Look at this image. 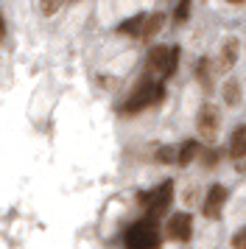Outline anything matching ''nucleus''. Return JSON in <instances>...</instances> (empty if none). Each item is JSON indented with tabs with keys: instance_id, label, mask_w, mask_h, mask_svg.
Returning <instances> with one entry per match:
<instances>
[{
	"instance_id": "3",
	"label": "nucleus",
	"mask_w": 246,
	"mask_h": 249,
	"mask_svg": "<svg viewBox=\"0 0 246 249\" xmlns=\"http://www.w3.org/2000/svg\"><path fill=\"white\" fill-rule=\"evenodd\" d=\"M171 199H174V182L165 179L162 185H157L151 193H143V196H140V204L145 207L148 218H159L162 213H168Z\"/></svg>"
},
{
	"instance_id": "10",
	"label": "nucleus",
	"mask_w": 246,
	"mask_h": 249,
	"mask_svg": "<svg viewBox=\"0 0 246 249\" xmlns=\"http://www.w3.org/2000/svg\"><path fill=\"white\" fill-rule=\"evenodd\" d=\"M162 25H165V14H162V12L145 14V23H143L140 36H143V39H151V36H157L159 31H162Z\"/></svg>"
},
{
	"instance_id": "18",
	"label": "nucleus",
	"mask_w": 246,
	"mask_h": 249,
	"mask_svg": "<svg viewBox=\"0 0 246 249\" xmlns=\"http://www.w3.org/2000/svg\"><path fill=\"white\" fill-rule=\"evenodd\" d=\"M188 14H190V0H179L176 12H174V20L182 23V20H188Z\"/></svg>"
},
{
	"instance_id": "15",
	"label": "nucleus",
	"mask_w": 246,
	"mask_h": 249,
	"mask_svg": "<svg viewBox=\"0 0 246 249\" xmlns=\"http://www.w3.org/2000/svg\"><path fill=\"white\" fill-rule=\"evenodd\" d=\"M62 6H65V0H39V3H36V9H39L42 17H53Z\"/></svg>"
},
{
	"instance_id": "20",
	"label": "nucleus",
	"mask_w": 246,
	"mask_h": 249,
	"mask_svg": "<svg viewBox=\"0 0 246 249\" xmlns=\"http://www.w3.org/2000/svg\"><path fill=\"white\" fill-rule=\"evenodd\" d=\"M232 249H246V227H241L232 235Z\"/></svg>"
},
{
	"instance_id": "19",
	"label": "nucleus",
	"mask_w": 246,
	"mask_h": 249,
	"mask_svg": "<svg viewBox=\"0 0 246 249\" xmlns=\"http://www.w3.org/2000/svg\"><path fill=\"white\" fill-rule=\"evenodd\" d=\"M218 160H221V151H218V148H210V151H204V168H212V165H218Z\"/></svg>"
},
{
	"instance_id": "11",
	"label": "nucleus",
	"mask_w": 246,
	"mask_h": 249,
	"mask_svg": "<svg viewBox=\"0 0 246 249\" xmlns=\"http://www.w3.org/2000/svg\"><path fill=\"white\" fill-rule=\"evenodd\" d=\"M212 73H215V70L210 68V59L207 56H201L199 62H196V68H193V76L199 79V84L204 87V90H210L212 87Z\"/></svg>"
},
{
	"instance_id": "1",
	"label": "nucleus",
	"mask_w": 246,
	"mask_h": 249,
	"mask_svg": "<svg viewBox=\"0 0 246 249\" xmlns=\"http://www.w3.org/2000/svg\"><path fill=\"white\" fill-rule=\"evenodd\" d=\"M162 98H165V81L145 76V79L129 92L126 104L121 107V115H137V112H143V109H148V107H157Z\"/></svg>"
},
{
	"instance_id": "12",
	"label": "nucleus",
	"mask_w": 246,
	"mask_h": 249,
	"mask_svg": "<svg viewBox=\"0 0 246 249\" xmlns=\"http://www.w3.org/2000/svg\"><path fill=\"white\" fill-rule=\"evenodd\" d=\"M196 157H199V143H196V140H185V143L179 146L176 165H190Z\"/></svg>"
},
{
	"instance_id": "2",
	"label": "nucleus",
	"mask_w": 246,
	"mask_h": 249,
	"mask_svg": "<svg viewBox=\"0 0 246 249\" xmlns=\"http://www.w3.org/2000/svg\"><path fill=\"white\" fill-rule=\"evenodd\" d=\"M123 247L126 249H159L162 247V235L157 230L154 218H140L134 221L126 232H123Z\"/></svg>"
},
{
	"instance_id": "21",
	"label": "nucleus",
	"mask_w": 246,
	"mask_h": 249,
	"mask_svg": "<svg viewBox=\"0 0 246 249\" xmlns=\"http://www.w3.org/2000/svg\"><path fill=\"white\" fill-rule=\"evenodd\" d=\"M6 39V17H3V12H0V42Z\"/></svg>"
},
{
	"instance_id": "17",
	"label": "nucleus",
	"mask_w": 246,
	"mask_h": 249,
	"mask_svg": "<svg viewBox=\"0 0 246 249\" xmlns=\"http://www.w3.org/2000/svg\"><path fill=\"white\" fill-rule=\"evenodd\" d=\"M176 154H179V151H174V146H159V148H157V154H154V160H157V162H162V165H168V162H174V160H176Z\"/></svg>"
},
{
	"instance_id": "16",
	"label": "nucleus",
	"mask_w": 246,
	"mask_h": 249,
	"mask_svg": "<svg viewBox=\"0 0 246 249\" xmlns=\"http://www.w3.org/2000/svg\"><path fill=\"white\" fill-rule=\"evenodd\" d=\"M179 56H182L179 45H171V56H168V70H165V81L176 76V70H179Z\"/></svg>"
},
{
	"instance_id": "22",
	"label": "nucleus",
	"mask_w": 246,
	"mask_h": 249,
	"mask_svg": "<svg viewBox=\"0 0 246 249\" xmlns=\"http://www.w3.org/2000/svg\"><path fill=\"white\" fill-rule=\"evenodd\" d=\"M227 3H232V6H241V3H246V0H227Z\"/></svg>"
},
{
	"instance_id": "4",
	"label": "nucleus",
	"mask_w": 246,
	"mask_h": 249,
	"mask_svg": "<svg viewBox=\"0 0 246 249\" xmlns=\"http://www.w3.org/2000/svg\"><path fill=\"white\" fill-rule=\"evenodd\" d=\"M196 132L204 143H215V137L221 132V112L218 107L210 101H204L199 107V115H196Z\"/></svg>"
},
{
	"instance_id": "6",
	"label": "nucleus",
	"mask_w": 246,
	"mask_h": 249,
	"mask_svg": "<svg viewBox=\"0 0 246 249\" xmlns=\"http://www.w3.org/2000/svg\"><path fill=\"white\" fill-rule=\"evenodd\" d=\"M168 56H171V45H151L148 56H145V73H148L151 79H162L165 81Z\"/></svg>"
},
{
	"instance_id": "14",
	"label": "nucleus",
	"mask_w": 246,
	"mask_h": 249,
	"mask_svg": "<svg viewBox=\"0 0 246 249\" xmlns=\"http://www.w3.org/2000/svg\"><path fill=\"white\" fill-rule=\"evenodd\" d=\"M221 95H224V101L229 104V107H235V104L241 101V81L238 79H227L224 81V87H221Z\"/></svg>"
},
{
	"instance_id": "8",
	"label": "nucleus",
	"mask_w": 246,
	"mask_h": 249,
	"mask_svg": "<svg viewBox=\"0 0 246 249\" xmlns=\"http://www.w3.org/2000/svg\"><path fill=\"white\" fill-rule=\"evenodd\" d=\"M229 199V191L224 188V185H212L210 191H207V199L201 204V213L207 215V218H218L224 210V204Z\"/></svg>"
},
{
	"instance_id": "5",
	"label": "nucleus",
	"mask_w": 246,
	"mask_h": 249,
	"mask_svg": "<svg viewBox=\"0 0 246 249\" xmlns=\"http://www.w3.org/2000/svg\"><path fill=\"white\" fill-rule=\"evenodd\" d=\"M165 232L171 241H179V244H188L193 238V215L190 213H174L168 218Z\"/></svg>"
},
{
	"instance_id": "7",
	"label": "nucleus",
	"mask_w": 246,
	"mask_h": 249,
	"mask_svg": "<svg viewBox=\"0 0 246 249\" xmlns=\"http://www.w3.org/2000/svg\"><path fill=\"white\" fill-rule=\"evenodd\" d=\"M238 48H241V42H238L235 36H229V39L218 48V59H215V73H218V76H227V73L235 68V62H238Z\"/></svg>"
},
{
	"instance_id": "9",
	"label": "nucleus",
	"mask_w": 246,
	"mask_h": 249,
	"mask_svg": "<svg viewBox=\"0 0 246 249\" xmlns=\"http://www.w3.org/2000/svg\"><path fill=\"white\" fill-rule=\"evenodd\" d=\"M229 157L232 160H244L246 157V124L238 126L229 137Z\"/></svg>"
},
{
	"instance_id": "13",
	"label": "nucleus",
	"mask_w": 246,
	"mask_h": 249,
	"mask_svg": "<svg viewBox=\"0 0 246 249\" xmlns=\"http://www.w3.org/2000/svg\"><path fill=\"white\" fill-rule=\"evenodd\" d=\"M143 23H145V14H134V17H129V20H123V23L118 25V31H121V34H129V36H140Z\"/></svg>"
}]
</instances>
